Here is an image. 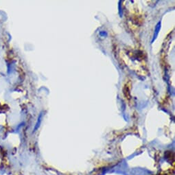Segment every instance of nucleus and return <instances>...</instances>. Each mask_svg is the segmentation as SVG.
I'll list each match as a JSON object with an SVG mask.
<instances>
[{"instance_id":"obj_1","label":"nucleus","mask_w":175,"mask_h":175,"mask_svg":"<svg viewBox=\"0 0 175 175\" xmlns=\"http://www.w3.org/2000/svg\"><path fill=\"white\" fill-rule=\"evenodd\" d=\"M160 26H161V23H160V22H159V23H158V24L157 25L156 28H155V34H154L153 41H154V39H155V38H156V37L157 36V35H158L159 31V30H160Z\"/></svg>"}]
</instances>
